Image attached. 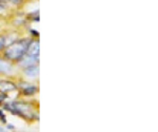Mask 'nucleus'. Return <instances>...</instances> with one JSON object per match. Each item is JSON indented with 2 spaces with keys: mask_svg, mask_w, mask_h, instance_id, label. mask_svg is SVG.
<instances>
[{
  "mask_svg": "<svg viewBox=\"0 0 158 132\" xmlns=\"http://www.w3.org/2000/svg\"><path fill=\"white\" fill-rule=\"evenodd\" d=\"M31 44V41L27 40H20V41L16 42V44L10 45L7 48V50L6 51V56L9 59L12 60H18L21 57H23L25 55V53L27 52L29 49V45Z\"/></svg>",
  "mask_w": 158,
  "mask_h": 132,
  "instance_id": "f257e3e1",
  "label": "nucleus"
},
{
  "mask_svg": "<svg viewBox=\"0 0 158 132\" xmlns=\"http://www.w3.org/2000/svg\"><path fill=\"white\" fill-rule=\"evenodd\" d=\"M32 45H29V49H27V54L29 56H32V57H35L39 55V45L38 42H31Z\"/></svg>",
  "mask_w": 158,
  "mask_h": 132,
  "instance_id": "f03ea898",
  "label": "nucleus"
},
{
  "mask_svg": "<svg viewBox=\"0 0 158 132\" xmlns=\"http://www.w3.org/2000/svg\"><path fill=\"white\" fill-rule=\"evenodd\" d=\"M0 88H1L2 91H12V90H14L16 87H15V86L11 83L3 82V83H0Z\"/></svg>",
  "mask_w": 158,
  "mask_h": 132,
  "instance_id": "7ed1b4c3",
  "label": "nucleus"
},
{
  "mask_svg": "<svg viewBox=\"0 0 158 132\" xmlns=\"http://www.w3.org/2000/svg\"><path fill=\"white\" fill-rule=\"evenodd\" d=\"M37 91V89L35 88V87H33V86H30V87H27V88H25L24 89V94L25 95H33L35 92Z\"/></svg>",
  "mask_w": 158,
  "mask_h": 132,
  "instance_id": "20e7f679",
  "label": "nucleus"
},
{
  "mask_svg": "<svg viewBox=\"0 0 158 132\" xmlns=\"http://www.w3.org/2000/svg\"><path fill=\"white\" fill-rule=\"evenodd\" d=\"M25 73H27V75H36L38 74V70H37V68H27Z\"/></svg>",
  "mask_w": 158,
  "mask_h": 132,
  "instance_id": "39448f33",
  "label": "nucleus"
},
{
  "mask_svg": "<svg viewBox=\"0 0 158 132\" xmlns=\"http://www.w3.org/2000/svg\"><path fill=\"white\" fill-rule=\"evenodd\" d=\"M9 65L7 63H4L2 62H0V71H6V70H9Z\"/></svg>",
  "mask_w": 158,
  "mask_h": 132,
  "instance_id": "423d86ee",
  "label": "nucleus"
},
{
  "mask_svg": "<svg viewBox=\"0 0 158 132\" xmlns=\"http://www.w3.org/2000/svg\"><path fill=\"white\" fill-rule=\"evenodd\" d=\"M3 39H2V38H0V49H1L2 47H3Z\"/></svg>",
  "mask_w": 158,
  "mask_h": 132,
  "instance_id": "0eeeda50",
  "label": "nucleus"
}]
</instances>
